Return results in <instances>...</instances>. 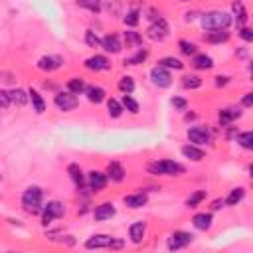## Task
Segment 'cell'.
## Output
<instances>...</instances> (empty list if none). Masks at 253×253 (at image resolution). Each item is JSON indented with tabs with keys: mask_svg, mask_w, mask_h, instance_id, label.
Segmentation results:
<instances>
[{
	"mask_svg": "<svg viewBox=\"0 0 253 253\" xmlns=\"http://www.w3.org/2000/svg\"><path fill=\"white\" fill-rule=\"evenodd\" d=\"M107 178L113 182H123L125 180V168L121 163H109L107 164Z\"/></svg>",
	"mask_w": 253,
	"mask_h": 253,
	"instance_id": "19",
	"label": "cell"
},
{
	"mask_svg": "<svg viewBox=\"0 0 253 253\" xmlns=\"http://www.w3.org/2000/svg\"><path fill=\"white\" fill-rule=\"evenodd\" d=\"M239 117H241V111H237V109H221L219 111V123L221 125H230Z\"/></svg>",
	"mask_w": 253,
	"mask_h": 253,
	"instance_id": "25",
	"label": "cell"
},
{
	"mask_svg": "<svg viewBox=\"0 0 253 253\" xmlns=\"http://www.w3.org/2000/svg\"><path fill=\"white\" fill-rule=\"evenodd\" d=\"M204 40L210 42V44L228 42V40H230V32H226V30H212L210 34H204Z\"/></svg>",
	"mask_w": 253,
	"mask_h": 253,
	"instance_id": "21",
	"label": "cell"
},
{
	"mask_svg": "<svg viewBox=\"0 0 253 253\" xmlns=\"http://www.w3.org/2000/svg\"><path fill=\"white\" fill-rule=\"evenodd\" d=\"M228 81H230V77H226V75H217V77H216V85H217V87L228 85Z\"/></svg>",
	"mask_w": 253,
	"mask_h": 253,
	"instance_id": "47",
	"label": "cell"
},
{
	"mask_svg": "<svg viewBox=\"0 0 253 253\" xmlns=\"http://www.w3.org/2000/svg\"><path fill=\"white\" fill-rule=\"evenodd\" d=\"M200 22H202V28L208 30V32H212V30H228V26L232 24V16L228 12H221V10H212V12L202 14Z\"/></svg>",
	"mask_w": 253,
	"mask_h": 253,
	"instance_id": "1",
	"label": "cell"
},
{
	"mask_svg": "<svg viewBox=\"0 0 253 253\" xmlns=\"http://www.w3.org/2000/svg\"><path fill=\"white\" fill-rule=\"evenodd\" d=\"M182 154H184L186 158H190V161H194V163L204 161V150H200V148H196V146H192V145L182 146Z\"/></svg>",
	"mask_w": 253,
	"mask_h": 253,
	"instance_id": "24",
	"label": "cell"
},
{
	"mask_svg": "<svg viewBox=\"0 0 253 253\" xmlns=\"http://www.w3.org/2000/svg\"><path fill=\"white\" fill-rule=\"evenodd\" d=\"M107 111H109V117H113V119H119L121 115H123V105L117 101V99H107Z\"/></svg>",
	"mask_w": 253,
	"mask_h": 253,
	"instance_id": "32",
	"label": "cell"
},
{
	"mask_svg": "<svg viewBox=\"0 0 253 253\" xmlns=\"http://www.w3.org/2000/svg\"><path fill=\"white\" fill-rule=\"evenodd\" d=\"M172 107L178 109V111H184V109L188 107V103H186V99H182V97H172Z\"/></svg>",
	"mask_w": 253,
	"mask_h": 253,
	"instance_id": "46",
	"label": "cell"
},
{
	"mask_svg": "<svg viewBox=\"0 0 253 253\" xmlns=\"http://www.w3.org/2000/svg\"><path fill=\"white\" fill-rule=\"evenodd\" d=\"M123 22H125L126 26H137V24H139V12H137V10L126 12V16L123 18Z\"/></svg>",
	"mask_w": 253,
	"mask_h": 253,
	"instance_id": "43",
	"label": "cell"
},
{
	"mask_svg": "<svg viewBox=\"0 0 253 253\" xmlns=\"http://www.w3.org/2000/svg\"><path fill=\"white\" fill-rule=\"evenodd\" d=\"M28 97H30L32 105H34V111H36L38 115L46 111V103H44V99H42V95H40V93H38L36 89H30V91H28Z\"/></svg>",
	"mask_w": 253,
	"mask_h": 253,
	"instance_id": "23",
	"label": "cell"
},
{
	"mask_svg": "<svg viewBox=\"0 0 253 253\" xmlns=\"http://www.w3.org/2000/svg\"><path fill=\"white\" fill-rule=\"evenodd\" d=\"M204 198H206V190H198V192H194L192 196L186 200V206H188V208H196V206H200V202H202Z\"/></svg>",
	"mask_w": 253,
	"mask_h": 253,
	"instance_id": "40",
	"label": "cell"
},
{
	"mask_svg": "<svg viewBox=\"0 0 253 253\" xmlns=\"http://www.w3.org/2000/svg\"><path fill=\"white\" fill-rule=\"evenodd\" d=\"M85 89H87V85H85V81L81 77H73V79L68 81V91H72L75 95H81Z\"/></svg>",
	"mask_w": 253,
	"mask_h": 253,
	"instance_id": "29",
	"label": "cell"
},
{
	"mask_svg": "<svg viewBox=\"0 0 253 253\" xmlns=\"http://www.w3.org/2000/svg\"><path fill=\"white\" fill-rule=\"evenodd\" d=\"M243 198H245V190L243 188H234L232 192H230V196L226 198V204L228 206H237Z\"/></svg>",
	"mask_w": 253,
	"mask_h": 253,
	"instance_id": "28",
	"label": "cell"
},
{
	"mask_svg": "<svg viewBox=\"0 0 253 253\" xmlns=\"http://www.w3.org/2000/svg\"><path fill=\"white\" fill-rule=\"evenodd\" d=\"M168 32H170V28H168L166 20H164V18H158L156 22H152V24L148 26L146 34H148V38L154 40V42H163V40L168 36Z\"/></svg>",
	"mask_w": 253,
	"mask_h": 253,
	"instance_id": "7",
	"label": "cell"
},
{
	"mask_svg": "<svg viewBox=\"0 0 253 253\" xmlns=\"http://www.w3.org/2000/svg\"><path fill=\"white\" fill-rule=\"evenodd\" d=\"M42 200H44V192H42L40 186H30V188L24 190V194H22V206L30 214L42 212Z\"/></svg>",
	"mask_w": 253,
	"mask_h": 253,
	"instance_id": "2",
	"label": "cell"
},
{
	"mask_svg": "<svg viewBox=\"0 0 253 253\" xmlns=\"http://www.w3.org/2000/svg\"><path fill=\"white\" fill-rule=\"evenodd\" d=\"M77 6L87 8V10L93 12V14L101 12V2H99V0H77Z\"/></svg>",
	"mask_w": 253,
	"mask_h": 253,
	"instance_id": "35",
	"label": "cell"
},
{
	"mask_svg": "<svg viewBox=\"0 0 253 253\" xmlns=\"http://www.w3.org/2000/svg\"><path fill=\"white\" fill-rule=\"evenodd\" d=\"M0 180H2V174H0Z\"/></svg>",
	"mask_w": 253,
	"mask_h": 253,
	"instance_id": "51",
	"label": "cell"
},
{
	"mask_svg": "<svg viewBox=\"0 0 253 253\" xmlns=\"http://www.w3.org/2000/svg\"><path fill=\"white\" fill-rule=\"evenodd\" d=\"M85 93H87V99L91 101V103H101V101H105V89L103 87H97V85H91V87H87L85 89Z\"/></svg>",
	"mask_w": 253,
	"mask_h": 253,
	"instance_id": "20",
	"label": "cell"
},
{
	"mask_svg": "<svg viewBox=\"0 0 253 253\" xmlns=\"http://www.w3.org/2000/svg\"><path fill=\"white\" fill-rule=\"evenodd\" d=\"M87 182H89V188L95 190V192H99L107 186V174L105 172H99V170H91L87 174Z\"/></svg>",
	"mask_w": 253,
	"mask_h": 253,
	"instance_id": "13",
	"label": "cell"
},
{
	"mask_svg": "<svg viewBox=\"0 0 253 253\" xmlns=\"http://www.w3.org/2000/svg\"><path fill=\"white\" fill-rule=\"evenodd\" d=\"M68 172H70L73 184H75L77 188H81V186H83V170H81L77 164H70V166H68Z\"/></svg>",
	"mask_w": 253,
	"mask_h": 253,
	"instance_id": "30",
	"label": "cell"
},
{
	"mask_svg": "<svg viewBox=\"0 0 253 253\" xmlns=\"http://www.w3.org/2000/svg\"><path fill=\"white\" fill-rule=\"evenodd\" d=\"M123 109H126V111H129V113H133V115H137L139 113V103L131 97V95H123Z\"/></svg>",
	"mask_w": 253,
	"mask_h": 253,
	"instance_id": "36",
	"label": "cell"
},
{
	"mask_svg": "<svg viewBox=\"0 0 253 253\" xmlns=\"http://www.w3.org/2000/svg\"><path fill=\"white\" fill-rule=\"evenodd\" d=\"M224 200H216V202H212V210H221V208H224Z\"/></svg>",
	"mask_w": 253,
	"mask_h": 253,
	"instance_id": "49",
	"label": "cell"
},
{
	"mask_svg": "<svg viewBox=\"0 0 253 253\" xmlns=\"http://www.w3.org/2000/svg\"><path fill=\"white\" fill-rule=\"evenodd\" d=\"M178 46H180V52L184 55H196V52H198V46L194 42H188V40H180Z\"/></svg>",
	"mask_w": 253,
	"mask_h": 253,
	"instance_id": "37",
	"label": "cell"
},
{
	"mask_svg": "<svg viewBox=\"0 0 253 253\" xmlns=\"http://www.w3.org/2000/svg\"><path fill=\"white\" fill-rule=\"evenodd\" d=\"M61 63H63V57L59 55H44L38 59V70L42 72H55L61 68Z\"/></svg>",
	"mask_w": 253,
	"mask_h": 253,
	"instance_id": "12",
	"label": "cell"
},
{
	"mask_svg": "<svg viewBox=\"0 0 253 253\" xmlns=\"http://www.w3.org/2000/svg\"><path fill=\"white\" fill-rule=\"evenodd\" d=\"M85 247H87V249H121V247H123V241L117 239V237L99 234V235L89 237V239L85 241Z\"/></svg>",
	"mask_w": 253,
	"mask_h": 253,
	"instance_id": "3",
	"label": "cell"
},
{
	"mask_svg": "<svg viewBox=\"0 0 253 253\" xmlns=\"http://www.w3.org/2000/svg\"><path fill=\"white\" fill-rule=\"evenodd\" d=\"M158 66L168 68V70H182V68H184V63H182L178 57H163L161 61H158Z\"/></svg>",
	"mask_w": 253,
	"mask_h": 253,
	"instance_id": "34",
	"label": "cell"
},
{
	"mask_svg": "<svg viewBox=\"0 0 253 253\" xmlns=\"http://www.w3.org/2000/svg\"><path fill=\"white\" fill-rule=\"evenodd\" d=\"M85 44H87L89 48H101V38L95 34V32L87 30V32H85Z\"/></svg>",
	"mask_w": 253,
	"mask_h": 253,
	"instance_id": "41",
	"label": "cell"
},
{
	"mask_svg": "<svg viewBox=\"0 0 253 253\" xmlns=\"http://www.w3.org/2000/svg\"><path fill=\"white\" fill-rule=\"evenodd\" d=\"M119 89H121L123 93H126V95H131V93L135 91V81H133V77H129V75L121 77V81H119Z\"/></svg>",
	"mask_w": 253,
	"mask_h": 253,
	"instance_id": "38",
	"label": "cell"
},
{
	"mask_svg": "<svg viewBox=\"0 0 253 253\" xmlns=\"http://www.w3.org/2000/svg\"><path fill=\"white\" fill-rule=\"evenodd\" d=\"M182 85H184L186 89H198V87L202 85V79H200L198 75H184V77H182Z\"/></svg>",
	"mask_w": 253,
	"mask_h": 253,
	"instance_id": "39",
	"label": "cell"
},
{
	"mask_svg": "<svg viewBox=\"0 0 253 253\" xmlns=\"http://www.w3.org/2000/svg\"><path fill=\"white\" fill-rule=\"evenodd\" d=\"M146 57H148V50H143V48H141L135 55H131V57L125 59V66H139V63H143Z\"/></svg>",
	"mask_w": 253,
	"mask_h": 253,
	"instance_id": "31",
	"label": "cell"
},
{
	"mask_svg": "<svg viewBox=\"0 0 253 253\" xmlns=\"http://www.w3.org/2000/svg\"><path fill=\"white\" fill-rule=\"evenodd\" d=\"M235 141H237L243 148H247V150H251V148H253V133H251V131L237 133V135H235Z\"/></svg>",
	"mask_w": 253,
	"mask_h": 253,
	"instance_id": "33",
	"label": "cell"
},
{
	"mask_svg": "<svg viewBox=\"0 0 253 253\" xmlns=\"http://www.w3.org/2000/svg\"><path fill=\"white\" fill-rule=\"evenodd\" d=\"M146 202H148V198H146V194H143V192L125 196V206H126V208H133V210H139V208L146 206Z\"/></svg>",
	"mask_w": 253,
	"mask_h": 253,
	"instance_id": "17",
	"label": "cell"
},
{
	"mask_svg": "<svg viewBox=\"0 0 253 253\" xmlns=\"http://www.w3.org/2000/svg\"><path fill=\"white\" fill-rule=\"evenodd\" d=\"M63 214H66V208H63V204L57 202V200H52V202H48V204L42 208V224H44V226H50L55 217H61Z\"/></svg>",
	"mask_w": 253,
	"mask_h": 253,
	"instance_id": "5",
	"label": "cell"
},
{
	"mask_svg": "<svg viewBox=\"0 0 253 253\" xmlns=\"http://www.w3.org/2000/svg\"><path fill=\"white\" fill-rule=\"evenodd\" d=\"M190 243H192V235H190L188 232H182V230L172 232L170 237H168V249H170V251L182 249V247H186V245H190Z\"/></svg>",
	"mask_w": 253,
	"mask_h": 253,
	"instance_id": "8",
	"label": "cell"
},
{
	"mask_svg": "<svg viewBox=\"0 0 253 253\" xmlns=\"http://www.w3.org/2000/svg\"><path fill=\"white\" fill-rule=\"evenodd\" d=\"M232 8H234V14H235V24H237V28L245 26V22H247V10H245L243 2H234Z\"/></svg>",
	"mask_w": 253,
	"mask_h": 253,
	"instance_id": "26",
	"label": "cell"
},
{
	"mask_svg": "<svg viewBox=\"0 0 253 253\" xmlns=\"http://www.w3.org/2000/svg\"><path fill=\"white\" fill-rule=\"evenodd\" d=\"M245 107H251L253 105V93H245V97H243V101H241Z\"/></svg>",
	"mask_w": 253,
	"mask_h": 253,
	"instance_id": "48",
	"label": "cell"
},
{
	"mask_svg": "<svg viewBox=\"0 0 253 253\" xmlns=\"http://www.w3.org/2000/svg\"><path fill=\"white\" fill-rule=\"evenodd\" d=\"M182 2H188V0H182Z\"/></svg>",
	"mask_w": 253,
	"mask_h": 253,
	"instance_id": "50",
	"label": "cell"
},
{
	"mask_svg": "<svg viewBox=\"0 0 253 253\" xmlns=\"http://www.w3.org/2000/svg\"><path fill=\"white\" fill-rule=\"evenodd\" d=\"M150 170L154 174H161V176H178L184 174V166L174 163V161H158L154 164H150Z\"/></svg>",
	"mask_w": 253,
	"mask_h": 253,
	"instance_id": "4",
	"label": "cell"
},
{
	"mask_svg": "<svg viewBox=\"0 0 253 253\" xmlns=\"http://www.w3.org/2000/svg\"><path fill=\"white\" fill-rule=\"evenodd\" d=\"M239 36H241V40H245V42H253V32H251V28L241 26V30H239Z\"/></svg>",
	"mask_w": 253,
	"mask_h": 253,
	"instance_id": "45",
	"label": "cell"
},
{
	"mask_svg": "<svg viewBox=\"0 0 253 253\" xmlns=\"http://www.w3.org/2000/svg\"><path fill=\"white\" fill-rule=\"evenodd\" d=\"M192 66H194L196 70H212V68H214V59H212L210 55H206V54H198V55H194V59H192Z\"/></svg>",
	"mask_w": 253,
	"mask_h": 253,
	"instance_id": "22",
	"label": "cell"
},
{
	"mask_svg": "<svg viewBox=\"0 0 253 253\" xmlns=\"http://www.w3.org/2000/svg\"><path fill=\"white\" fill-rule=\"evenodd\" d=\"M188 139H190V143H194L198 146L208 145L212 141L210 131L206 129V126H192V129H188Z\"/></svg>",
	"mask_w": 253,
	"mask_h": 253,
	"instance_id": "10",
	"label": "cell"
},
{
	"mask_svg": "<svg viewBox=\"0 0 253 253\" xmlns=\"http://www.w3.org/2000/svg\"><path fill=\"white\" fill-rule=\"evenodd\" d=\"M150 79H152V83H154L156 87H168V85L172 83L170 72H168L166 68H163V66L152 68V72H150Z\"/></svg>",
	"mask_w": 253,
	"mask_h": 253,
	"instance_id": "9",
	"label": "cell"
},
{
	"mask_svg": "<svg viewBox=\"0 0 253 253\" xmlns=\"http://www.w3.org/2000/svg\"><path fill=\"white\" fill-rule=\"evenodd\" d=\"M145 232H146V224L145 221H135V224H131L129 228V237L133 243H141L143 237H145Z\"/></svg>",
	"mask_w": 253,
	"mask_h": 253,
	"instance_id": "18",
	"label": "cell"
},
{
	"mask_svg": "<svg viewBox=\"0 0 253 253\" xmlns=\"http://www.w3.org/2000/svg\"><path fill=\"white\" fill-rule=\"evenodd\" d=\"M28 93L24 91V89H12L10 91V101L14 103V105H18V107H24L26 103H28Z\"/></svg>",
	"mask_w": 253,
	"mask_h": 253,
	"instance_id": "27",
	"label": "cell"
},
{
	"mask_svg": "<svg viewBox=\"0 0 253 253\" xmlns=\"http://www.w3.org/2000/svg\"><path fill=\"white\" fill-rule=\"evenodd\" d=\"M85 68L89 72H107L111 68V61L105 55H91L85 59Z\"/></svg>",
	"mask_w": 253,
	"mask_h": 253,
	"instance_id": "11",
	"label": "cell"
},
{
	"mask_svg": "<svg viewBox=\"0 0 253 253\" xmlns=\"http://www.w3.org/2000/svg\"><path fill=\"white\" fill-rule=\"evenodd\" d=\"M125 38H126V44H141L143 42V36L137 34V32H126Z\"/></svg>",
	"mask_w": 253,
	"mask_h": 253,
	"instance_id": "44",
	"label": "cell"
},
{
	"mask_svg": "<svg viewBox=\"0 0 253 253\" xmlns=\"http://www.w3.org/2000/svg\"><path fill=\"white\" fill-rule=\"evenodd\" d=\"M212 214H196L194 217H192V224H194V228L196 230H200V232H208L210 228H212Z\"/></svg>",
	"mask_w": 253,
	"mask_h": 253,
	"instance_id": "16",
	"label": "cell"
},
{
	"mask_svg": "<svg viewBox=\"0 0 253 253\" xmlns=\"http://www.w3.org/2000/svg\"><path fill=\"white\" fill-rule=\"evenodd\" d=\"M10 93L8 91H0V113L2 111H6L8 107H10Z\"/></svg>",
	"mask_w": 253,
	"mask_h": 253,
	"instance_id": "42",
	"label": "cell"
},
{
	"mask_svg": "<svg viewBox=\"0 0 253 253\" xmlns=\"http://www.w3.org/2000/svg\"><path fill=\"white\" fill-rule=\"evenodd\" d=\"M55 107L63 113H68V111H73L77 105H79V99H77V95L72 93V91H66V93H57L55 95V99H54Z\"/></svg>",
	"mask_w": 253,
	"mask_h": 253,
	"instance_id": "6",
	"label": "cell"
},
{
	"mask_svg": "<svg viewBox=\"0 0 253 253\" xmlns=\"http://www.w3.org/2000/svg\"><path fill=\"white\" fill-rule=\"evenodd\" d=\"M101 48L105 50V52H109V54H119L121 52V40H119V36H115V34H109V36H105L103 40H101Z\"/></svg>",
	"mask_w": 253,
	"mask_h": 253,
	"instance_id": "15",
	"label": "cell"
},
{
	"mask_svg": "<svg viewBox=\"0 0 253 253\" xmlns=\"http://www.w3.org/2000/svg\"><path fill=\"white\" fill-rule=\"evenodd\" d=\"M113 216H115V206H113L111 202H103V204H99L97 208H95V212H93V217L97 219V221L111 219Z\"/></svg>",
	"mask_w": 253,
	"mask_h": 253,
	"instance_id": "14",
	"label": "cell"
}]
</instances>
